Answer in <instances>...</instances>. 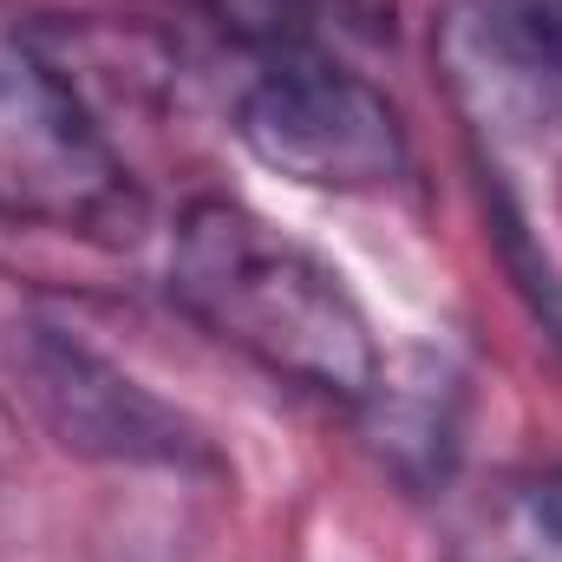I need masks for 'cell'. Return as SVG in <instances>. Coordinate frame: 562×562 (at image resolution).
<instances>
[{
	"instance_id": "6da1fadb",
	"label": "cell",
	"mask_w": 562,
	"mask_h": 562,
	"mask_svg": "<svg viewBox=\"0 0 562 562\" xmlns=\"http://www.w3.org/2000/svg\"><path fill=\"white\" fill-rule=\"evenodd\" d=\"M170 294L223 347L249 353L262 373L314 400L367 406V393L380 386L386 360L353 288L314 249L229 196H203L177 216Z\"/></svg>"
},
{
	"instance_id": "7a4b0ae2",
	"label": "cell",
	"mask_w": 562,
	"mask_h": 562,
	"mask_svg": "<svg viewBox=\"0 0 562 562\" xmlns=\"http://www.w3.org/2000/svg\"><path fill=\"white\" fill-rule=\"evenodd\" d=\"M236 138L276 177L334 196H373L413 170V132L400 105L334 53L262 59L236 99Z\"/></svg>"
},
{
	"instance_id": "3957f363",
	"label": "cell",
	"mask_w": 562,
	"mask_h": 562,
	"mask_svg": "<svg viewBox=\"0 0 562 562\" xmlns=\"http://www.w3.org/2000/svg\"><path fill=\"white\" fill-rule=\"evenodd\" d=\"M13 386L66 451L99 464H157V471H216V445L203 425H190L177 406H164L125 367L92 353L79 334L26 321L7 340Z\"/></svg>"
},
{
	"instance_id": "277c9868",
	"label": "cell",
	"mask_w": 562,
	"mask_h": 562,
	"mask_svg": "<svg viewBox=\"0 0 562 562\" xmlns=\"http://www.w3.org/2000/svg\"><path fill=\"white\" fill-rule=\"evenodd\" d=\"M445 562H562V464L471 491L445 524Z\"/></svg>"
},
{
	"instance_id": "5b68a950",
	"label": "cell",
	"mask_w": 562,
	"mask_h": 562,
	"mask_svg": "<svg viewBox=\"0 0 562 562\" xmlns=\"http://www.w3.org/2000/svg\"><path fill=\"white\" fill-rule=\"evenodd\" d=\"M491 20L530 53V59H562V0H491Z\"/></svg>"
}]
</instances>
